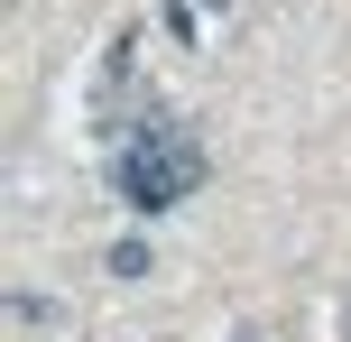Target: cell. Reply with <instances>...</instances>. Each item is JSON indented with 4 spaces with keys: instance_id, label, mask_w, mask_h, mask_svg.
Segmentation results:
<instances>
[{
    "instance_id": "7a4b0ae2",
    "label": "cell",
    "mask_w": 351,
    "mask_h": 342,
    "mask_svg": "<svg viewBox=\"0 0 351 342\" xmlns=\"http://www.w3.org/2000/svg\"><path fill=\"white\" fill-rule=\"evenodd\" d=\"M10 324H19V333H56L65 306H56V296H10Z\"/></svg>"
},
{
    "instance_id": "6da1fadb",
    "label": "cell",
    "mask_w": 351,
    "mask_h": 342,
    "mask_svg": "<svg viewBox=\"0 0 351 342\" xmlns=\"http://www.w3.org/2000/svg\"><path fill=\"white\" fill-rule=\"evenodd\" d=\"M111 185H121L130 213H167V204H185L194 185H204V148H194L167 111H148V121H130V139L111 148Z\"/></svg>"
},
{
    "instance_id": "3957f363",
    "label": "cell",
    "mask_w": 351,
    "mask_h": 342,
    "mask_svg": "<svg viewBox=\"0 0 351 342\" xmlns=\"http://www.w3.org/2000/svg\"><path fill=\"white\" fill-rule=\"evenodd\" d=\"M158 259H148V241H111V278H148Z\"/></svg>"
},
{
    "instance_id": "277c9868",
    "label": "cell",
    "mask_w": 351,
    "mask_h": 342,
    "mask_svg": "<svg viewBox=\"0 0 351 342\" xmlns=\"http://www.w3.org/2000/svg\"><path fill=\"white\" fill-rule=\"evenodd\" d=\"M333 324H342V342H351V287H342V306H333Z\"/></svg>"
},
{
    "instance_id": "5b68a950",
    "label": "cell",
    "mask_w": 351,
    "mask_h": 342,
    "mask_svg": "<svg viewBox=\"0 0 351 342\" xmlns=\"http://www.w3.org/2000/svg\"><path fill=\"white\" fill-rule=\"evenodd\" d=\"M231 342H259V333H231Z\"/></svg>"
}]
</instances>
